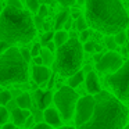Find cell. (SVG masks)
Segmentation results:
<instances>
[{
    "mask_svg": "<svg viewBox=\"0 0 129 129\" xmlns=\"http://www.w3.org/2000/svg\"><path fill=\"white\" fill-rule=\"evenodd\" d=\"M86 20L92 28L107 36L122 32L129 24L121 0H86Z\"/></svg>",
    "mask_w": 129,
    "mask_h": 129,
    "instance_id": "cell-1",
    "label": "cell"
},
{
    "mask_svg": "<svg viewBox=\"0 0 129 129\" xmlns=\"http://www.w3.org/2000/svg\"><path fill=\"white\" fill-rule=\"evenodd\" d=\"M96 107L92 118L78 129H123L128 122V108L108 92L94 96Z\"/></svg>",
    "mask_w": 129,
    "mask_h": 129,
    "instance_id": "cell-2",
    "label": "cell"
},
{
    "mask_svg": "<svg viewBox=\"0 0 129 129\" xmlns=\"http://www.w3.org/2000/svg\"><path fill=\"white\" fill-rule=\"evenodd\" d=\"M36 35V26L28 11L7 6L0 13V42L10 46L15 43H29Z\"/></svg>",
    "mask_w": 129,
    "mask_h": 129,
    "instance_id": "cell-3",
    "label": "cell"
},
{
    "mask_svg": "<svg viewBox=\"0 0 129 129\" xmlns=\"http://www.w3.org/2000/svg\"><path fill=\"white\" fill-rule=\"evenodd\" d=\"M28 81V62L24 60L21 50L11 46L0 54V85L22 83Z\"/></svg>",
    "mask_w": 129,
    "mask_h": 129,
    "instance_id": "cell-4",
    "label": "cell"
},
{
    "mask_svg": "<svg viewBox=\"0 0 129 129\" xmlns=\"http://www.w3.org/2000/svg\"><path fill=\"white\" fill-rule=\"evenodd\" d=\"M83 60L81 42L75 38H71L65 45L57 49L56 68L62 76H72L79 72Z\"/></svg>",
    "mask_w": 129,
    "mask_h": 129,
    "instance_id": "cell-5",
    "label": "cell"
},
{
    "mask_svg": "<svg viewBox=\"0 0 129 129\" xmlns=\"http://www.w3.org/2000/svg\"><path fill=\"white\" fill-rule=\"evenodd\" d=\"M78 101V94L70 86L60 87L54 94V103H56V107L58 108V112L62 117V119H71L74 117Z\"/></svg>",
    "mask_w": 129,
    "mask_h": 129,
    "instance_id": "cell-6",
    "label": "cell"
},
{
    "mask_svg": "<svg viewBox=\"0 0 129 129\" xmlns=\"http://www.w3.org/2000/svg\"><path fill=\"white\" fill-rule=\"evenodd\" d=\"M107 83L115 93V97L121 101H129V60L107 78Z\"/></svg>",
    "mask_w": 129,
    "mask_h": 129,
    "instance_id": "cell-7",
    "label": "cell"
},
{
    "mask_svg": "<svg viewBox=\"0 0 129 129\" xmlns=\"http://www.w3.org/2000/svg\"><path fill=\"white\" fill-rule=\"evenodd\" d=\"M94 107H96L94 96H85V97L79 99L75 110V123L78 128L85 125L92 118L93 112H94Z\"/></svg>",
    "mask_w": 129,
    "mask_h": 129,
    "instance_id": "cell-8",
    "label": "cell"
},
{
    "mask_svg": "<svg viewBox=\"0 0 129 129\" xmlns=\"http://www.w3.org/2000/svg\"><path fill=\"white\" fill-rule=\"evenodd\" d=\"M123 65L122 58L118 53L115 51H108L106 53L96 64V68H97L100 72H108V74H114L119 70Z\"/></svg>",
    "mask_w": 129,
    "mask_h": 129,
    "instance_id": "cell-9",
    "label": "cell"
},
{
    "mask_svg": "<svg viewBox=\"0 0 129 129\" xmlns=\"http://www.w3.org/2000/svg\"><path fill=\"white\" fill-rule=\"evenodd\" d=\"M53 100H54V96L50 90H46V92L36 90V93H35V101H36L38 107L40 110H46Z\"/></svg>",
    "mask_w": 129,
    "mask_h": 129,
    "instance_id": "cell-10",
    "label": "cell"
},
{
    "mask_svg": "<svg viewBox=\"0 0 129 129\" xmlns=\"http://www.w3.org/2000/svg\"><path fill=\"white\" fill-rule=\"evenodd\" d=\"M32 76H34V81L36 83L42 85L45 82H47V79L50 78V70L47 67H43V65H35L34 67V71H32Z\"/></svg>",
    "mask_w": 129,
    "mask_h": 129,
    "instance_id": "cell-11",
    "label": "cell"
},
{
    "mask_svg": "<svg viewBox=\"0 0 129 129\" xmlns=\"http://www.w3.org/2000/svg\"><path fill=\"white\" fill-rule=\"evenodd\" d=\"M86 82V90L90 93V94H99L101 92V87H100V82H99V78L94 72H89L85 79Z\"/></svg>",
    "mask_w": 129,
    "mask_h": 129,
    "instance_id": "cell-12",
    "label": "cell"
},
{
    "mask_svg": "<svg viewBox=\"0 0 129 129\" xmlns=\"http://www.w3.org/2000/svg\"><path fill=\"white\" fill-rule=\"evenodd\" d=\"M11 117H13V123L15 126H22L25 125L28 117H31V112L28 110H22V108H14L11 112Z\"/></svg>",
    "mask_w": 129,
    "mask_h": 129,
    "instance_id": "cell-13",
    "label": "cell"
},
{
    "mask_svg": "<svg viewBox=\"0 0 129 129\" xmlns=\"http://www.w3.org/2000/svg\"><path fill=\"white\" fill-rule=\"evenodd\" d=\"M43 118H45L46 123H49L50 126L61 125V118H60V114L56 108H46L43 112Z\"/></svg>",
    "mask_w": 129,
    "mask_h": 129,
    "instance_id": "cell-14",
    "label": "cell"
},
{
    "mask_svg": "<svg viewBox=\"0 0 129 129\" xmlns=\"http://www.w3.org/2000/svg\"><path fill=\"white\" fill-rule=\"evenodd\" d=\"M68 20H70V13H68L67 10L61 11L58 15H57V20H56V25H54V29L60 31L61 28H64L65 24L68 22Z\"/></svg>",
    "mask_w": 129,
    "mask_h": 129,
    "instance_id": "cell-15",
    "label": "cell"
},
{
    "mask_svg": "<svg viewBox=\"0 0 129 129\" xmlns=\"http://www.w3.org/2000/svg\"><path fill=\"white\" fill-rule=\"evenodd\" d=\"M17 104L20 108L22 110H29L31 108V104H32V100H31V96L28 93H22L21 96L17 97Z\"/></svg>",
    "mask_w": 129,
    "mask_h": 129,
    "instance_id": "cell-16",
    "label": "cell"
},
{
    "mask_svg": "<svg viewBox=\"0 0 129 129\" xmlns=\"http://www.w3.org/2000/svg\"><path fill=\"white\" fill-rule=\"evenodd\" d=\"M70 40V38H68V34L65 31H57L56 34H54V39H53V42L56 43V46H57V49L58 47H61L62 45H65V43Z\"/></svg>",
    "mask_w": 129,
    "mask_h": 129,
    "instance_id": "cell-17",
    "label": "cell"
},
{
    "mask_svg": "<svg viewBox=\"0 0 129 129\" xmlns=\"http://www.w3.org/2000/svg\"><path fill=\"white\" fill-rule=\"evenodd\" d=\"M85 79L83 76V72L82 71H79V72H76L75 75L70 76V79H68V85H70V87H76L81 85V82Z\"/></svg>",
    "mask_w": 129,
    "mask_h": 129,
    "instance_id": "cell-18",
    "label": "cell"
},
{
    "mask_svg": "<svg viewBox=\"0 0 129 129\" xmlns=\"http://www.w3.org/2000/svg\"><path fill=\"white\" fill-rule=\"evenodd\" d=\"M40 57H42V60H43V64H46V65H50L51 62H53V60H54L53 53H51L47 47L42 49V51H40Z\"/></svg>",
    "mask_w": 129,
    "mask_h": 129,
    "instance_id": "cell-19",
    "label": "cell"
},
{
    "mask_svg": "<svg viewBox=\"0 0 129 129\" xmlns=\"http://www.w3.org/2000/svg\"><path fill=\"white\" fill-rule=\"evenodd\" d=\"M26 6L31 13H38L40 9V2L39 0H26Z\"/></svg>",
    "mask_w": 129,
    "mask_h": 129,
    "instance_id": "cell-20",
    "label": "cell"
},
{
    "mask_svg": "<svg viewBox=\"0 0 129 129\" xmlns=\"http://www.w3.org/2000/svg\"><path fill=\"white\" fill-rule=\"evenodd\" d=\"M87 20L86 18H83V17H79V18H76V24H75V26H76V29L78 31H81V32H83V31H86L87 29Z\"/></svg>",
    "mask_w": 129,
    "mask_h": 129,
    "instance_id": "cell-21",
    "label": "cell"
},
{
    "mask_svg": "<svg viewBox=\"0 0 129 129\" xmlns=\"http://www.w3.org/2000/svg\"><path fill=\"white\" fill-rule=\"evenodd\" d=\"M10 100H11V93L7 92V90L0 92V106H6Z\"/></svg>",
    "mask_w": 129,
    "mask_h": 129,
    "instance_id": "cell-22",
    "label": "cell"
},
{
    "mask_svg": "<svg viewBox=\"0 0 129 129\" xmlns=\"http://www.w3.org/2000/svg\"><path fill=\"white\" fill-rule=\"evenodd\" d=\"M114 39L117 42V45H125V42L128 40V35L125 34V31L119 32V34L114 35Z\"/></svg>",
    "mask_w": 129,
    "mask_h": 129,
    "instance_id": "cell-23",
    "label": "cell"
},
{
    "mask_svg": "<svg viewBox=\"0 0 129 129\" xmlns=\"http://www.w3.org/2000/svg\"><path fill=\"white\" fill-rule=\"evenodd\" d=\"M9 121V111L0 106V125H6Z\"/></svg>",
    "mask_w": 129,
    "mask_h": 129,
    "instance_id": "cell-24",
    "label": "cell"
},
{
    "mask_svg": "<svg viewBox=\"0 0 129 129\" xmlns=\"http://www.w3.org/2000/svg\"><path fill=\"white\" fill-rule=\"evenodd\" d=\"M53 39H54V34H53V32H46V34L42 35V38H40L42 45H45V46H47V43L53 42Z\"/></svg>",
    "mask_w": 129,
    "mask_h": 129,
    "instance_id": "cell-25",
    "label": "cell"
},
{
    "mask_svg": "<svg viewBox=\"0 0 129 129\" xmlns=\"http://www.w3.org/2000/svg\"><path fill=\"white\" fill-rule=\"evenodd\" d=\"M106 45H107V47H108L110 50H114V49L117 47V42H115V39L111 38V36L106 38Z\"/></svg>",
    "mask_w": 129,
    "mask_h": 129,
    "instance_id": "cell-26",
    "label": "cell"
},
{
    "mask_svg": "<svg viewBox=\"0 0 129 129\" xmlns=\"http://www.w3.org/2000/svg\"><path fill=\"white\" fill-rule=\"evenodd\" d=\"M40 51H42V47H40V45L39 43H36V45H34V47H32V50H31V54H32V57H39L40 56Z\"/></svg>",
    "mask_w": 129,
    "mask_h": 129,
    "instance_id": "cell-27",
    "label": "cell"
},
{
    "mask_svg": "<svg viewBox=\"0 0 129 129\" xmlns=\"http://www.w3.org/2000/svg\"><path fill=\"white\" fill-rule=\"evenodd\" d=\"M21 54H22L24 60H25L26 62H29V61H31V57H32L31 50H26V49H22V50H21Z\"/></svg>",
    "mask_w": 129,
    "mask_h": 129,
    "instance_id": "cell-28",
    "label": "cell"
},
{
    "mask_svg": "<svg viewBox=\"0 0 129 129\" xmlns=\"http://www.w3.org/2000/svg\"><path fill=\"white\" fill-rule=\"evenodd\" d=\"M83 49L86 51H89V53H93L94 49H96V46H94V43H93V42H86V43H85V46H83Z\"/></svg>",
    "mask_w": 129,
    "mask_h": 129,
    "instance_id": "cell-29",
    "label": "cell"
},
{
    "mask_svg": "<svg viewBox=\"0 0 129 129\" xmlns=\"http://www.w3.org/2000/svg\"><path fill=\"white\" fill-rule=\"evenodd\" d=\"M57 2L64 7H70V6H74V4H75L76 0H57Z\"/></svg>",
    "mask_w": 129,
    "mask_h": 129,
    "instance_id": "cell-30",
    "label": "cell"
},
{
    "mask_svg": "<svg viewBox=\"0 0 129 129\" xmlns=\"http://www.w3.org/2000/svg\"><path fill=\"white\" fill-rule=\"evenodd\" d=\"M38 14H39L40 18H43V17H46V15H47V7H46V4H42V6H40Z\"/></svg>",
    "mask_w": 129,
    "mask_h": 129,
    "instance_id": "cell-31",
    "label": "cell"
},
{
    "mask_svg": "<svg viewBox=\"0 0 129 129\" xmlns=\"http://www.w3.org/2000/svg\"><path fill=\"white\" fill-rule=\"evenodd\" d=\"M10 47H11V46H10L7 42H0V54H3L4 51H7Z\"/></svg>",
    "mask_w": 129,
    "mask_h": 129,
    "instance_id": "cell-32",
    "label": "cell"
},
{
    "mask_svg": "<svg viewBox=\"0 0 129 129\" xmlns=\"http://www.w3.org/2000/svg\"><path fill=\"white\" fill-rule=\"evenodd\" d=\"M7 6H13V7H18V9H22V4H21L20 0H9Z\"/></svg>",
    "mask_w": 129,
    "mask_h": 129,
    "instance_id": "cell-33",
    "label": "cell"
},
{
    "mask_svg": "<svg viewBox=\"0 0 129 129\" xmlns=\"http://www.w3.org/2000/svg\"><path fill=\"white\" fill-rule=\"evenodd\" d=\"M32 129H51V126L49 123H36L35 126H32Z\"/></svg>",
    "mask_w": 129,
    "mask_h": 129,
    "instance_id": "cell-34",
    "label": "cell"
},
{
    "mask_svg": "<svg viewBox=\"0 0 129 129\" xmlns=\"http://www.w3.org/2000/svg\"><path fill=\"white\" fill-rule=\"evenodd\" d=\"M31 126H35L34 125V117H28V119H26V122H25V128H31Z\"/></svg>",
    "mask_w": 129,
    "mask_h": 129,
    "instance_id": "cell-35",
    "label": "cell"
},
{
    "mask_svg": "<svg viewBox=\"0 0 129 129\" xmlns=\"http://www.w3.org/2000/svg\"><path fill=\"white\" fill-rule=\"evenodd\" d=\"M46 47H47L49 50L51 51V53H53V51L56 50V47H57V46H56V43H54V42H50V43H47V46H46Z\"/></svg>",
    "mask_w": 129,
    "mask_h": 129,
    "instance_id": "cell-36",
    "label": "cell"
},
{
    "mask_svg": "<svg viewBox=\"0 0 129 129\" xmlns=\"http://www.w3.org/2000/svg\"><path fill=\"white\" fill-rule=\"evenodd\" d=\"M87 38H89V32L87 31L81 32V40H87Z\"/></svg>",
    "mask_w": 129,
    "mask_h": 129,
    "instance_id": "cell-37",
    "label": "cell"
},
{
    "mask_svg": "<svg viewBox=\"0 0 129 129\" xmlns=\"http://www.w3.org/2000/svg\"><path fill=\"white\" fill-rule=\"evenodd\" d=\"M3 129H17V128H15L14 123H9V122H7L6 125H3Z\"/></svg>",
    "mask_w": 129,
    "mask_h": 129,
    "instance_id": "cell-38",
    "label": "cell"
},
{
    "mask_svg": "<svg viewBox=\"0 0 129 129\" xmlns=\"http://www.w3.org/2000/svg\"><path fill=\"white\" fill-rule=\"evenodd\" d=\"M35 64L36 65H42L43 64V60H42V57H35Z\"/></svg>",
    "mask_w": 129,
    "mask_h": 129,
    "instance_id": "cell-39",
    "label": "cell"
},
{
    "mask_svg": "<svg viewBox=\"0 0 129 129\" xmlns=\"http://www.w3.org/2000/svg\"><path fill=\"white\" fill-rule=\"evenodd\" d=\"M39 2H40L42 4H53L56 0H39Z\"/></svg>",
    "mask_w": 129,
    "mask_h": 129,
    "instance_id": "cell-40",
    "label": "cell"
},
{
    "mask_svg": "<svg viewBox=\"0 0 129 129\" xmlns=\"http://www.w3.org/2000/svg\"><path fill=\"white\" fill-rule=\"evenodd\" d=\"M36 24H38V26L42 25V18H40V17H36Z\"/></svg>",
    "mask_w": 129,
    "mask_h": 129,
    "instance_id": "cell-41",
    "label": "cell"
},
{
    "mask_svg": "<svg viewBox=\"0 0 129 129\" xmlns=\"http://www.w3.org/2000/svg\"><path fill=\"white\" fill-rule=\"evenodd\" d=\"M70 26H71V18L68 20V22L65 24V26H64V28H65V29H70Z\"/></svg>",
    "mask_w": 129,
    "mask_h": 129,
    "instance_id": "cell-42",
    "label": "cell"
},
{
    "mask_svg": "<svg viewBox=\"0 0 129 129\" xmlns=\"http://www.w3.org/2000/svg\"><path fill=\"white\" fill-rule=\"evenodd\" d=\"M60 129H75V128H72V126H61Z\"/></svg>",
    "mask_w": 129,
    "mask_h": 129,
    "instance_id": "cell-43",
    "label": "cell"
},
{
    "mask_svg": "<svg viewBox=\"0 0 129 129\" xmlns=\"http://www.w3.org/2000/svg\"><path fill=\"white\" fill-rule=\"evenodd\" d=\"M76 2H78V3H79V4H83V3H85V4H86V0H76Z\"/></svg>",
    "mask_w": 129,
    "mask_h": 129,
    "instance_id": "cell-44",
    "label": "cell"
},
{
    "mask_svg": "<svg viewBox=\"0 0 129 129\" xmlns=\"http://www.w3.org/2000/svg\"><path fill=\"white\" fill-rule=\"evenodd\" d=\"M126 51H128V53H129V42L126 43Z\"/></svg>",
    "mask_w": 129,
    "mask_h": 129,
    "instance_id": "cell-45",
    "label": "cell"
},
{
    "mask_svg": "<svg viewBox=\"0 0 129 129\" xmlns=\"http://www.w3.org/2000/svg\"><path fill=\"white\" fill-rule=\"evenodd\" d=\"M126 35H128V40H129V26H128V31H126Z\"/></svg>",
    "mask_w": 129,
    "mask_h": 129,
    "instance_id": "cell-46",
    "label": "cell"
},
{
    "mask_svg": "<svg viewBox=\"0 0 129 129\" xmlns=\"http://www.w3.org/2000/svg\"><path fill=\"white\" fill-rule=\"evenodd\" d=\"M3 11V7H2V2H0V13Z\"/></svg>",
    "mask_w": 129,
    "mask_h": 129,
    "instance_id": "cell-47",
    "label": "cell"
},
{
    "mask_svg": "<svg viewBox=\"0 0 129 129\" xmlns=\"http://www.w3.org/2000/svg\"><path fill=\"white\" fill-rule=\"evenodd\" d=\"M123 129H129V123H128V125H126V126H125V128H123Z\"/></svg>",
    "mask_w": 129,
    "mask_h": 129,
    "instance_id": "cell-48",
    "label": "cell"
},
{
    "mask_svg": "<svg viewBox=\"0 0 129 129\" xmlns=\"http://www.w3.org/2000/svg\"><path fill=\"white\" fill-rule=\"evenodd\" d=\"M20 129H22V128H20Z\"/></svg>",
    "mask_w": 129,
    "mask_h": 129,
    "instance_id": "cell-49",
    "label": "cell"
}]
</instances>
